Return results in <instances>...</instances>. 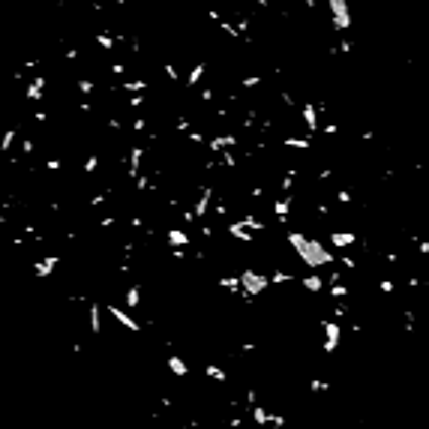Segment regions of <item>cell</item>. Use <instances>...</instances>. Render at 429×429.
<instances>
[{"label":"cell","mask_w":429,"mask_h":429,"mask_svg":"<svg viewBox=\"0 0 429 429\" xmlns=\"http://www.w3.org/2000/svg\"><path fill=\"white\" fill-rule=\"evenodd\" d=\"M285 240H288V246L294 249V255L309 267V270H318V267H330V264H336V252L333 249H327L318 237H309V234H303V231H294L288 228L285 231Z\"/></svg>","instance_id":"6da1fadb"},{"label":"cell","mask_w":429,"mask_h":429,"mask_svg":"<svg viewBox=\"0 0 429 429\" xmlns=\"http://www.w3.org/2000/svg\"><path fill=\"white\" fill-rule=\"evenodd\" d=\"M237 279H240V297H243L246 303L252 300V297H258V294H264L267 288H270L267 273H258V270H252V267H246Z\"/></svg>","instance_id":"7a4b0ae2"},{"label":"cell","mask_w":429,"mask_h":429,"mask_svg":"<svg viewBox=\"0 0 429 429\" xmlns=\"http://www.w3.org/2000/svg\"><path fill=\"white\" fill-rule=\"evenodd\" d=\"M327 9H330V21H333V33H348L351 30V9L345 0H327Z\"/></svg>","instance_id":"3957f363"},{"label":"cell","mask_w":429,"mask_h":429,"mask_svg":"<svg viewBox=\"0 0 429 429\" xmlns=\"http://www.w3.org/2000/svg\"><path fill=\"white\" fill-rule=\"evenodd\" d=\"M321 333H324V342H321V351L324 354H333L339 348V342H342V324L333 321V318H321Z\"/></svg>","instance_id":"277c9868"},{"label":"cell","mask_w":429,"mask_h":429,"mask_svg":"<svg viewBox=\"0 0 429 429\" xmlns=\"http://www.w3.org/2000/svg\"><path fill=\"white\" fill-rule=\"evenodd\" d=\"M327 240H330V246H333V252H345V249H351L360 237H357V231H330L327 234Z\"/></svg>","instance_id":"5b68a950"},{"label":"cell","mask_w":429,"mask_h":429,"mask_svg":"<svg viewBox=\"0 0 429 429\" xmlns=\"http://www.w3.org/2000/svg\"><path fill=\"white\" fill-rule=\"evenodd\" d=\"M237 141H240V138L231 136V132H219V136H213L210 141H207V150H210L213 156H219V153H225V150H231V147H237Z\"/></svg>","instance_id":"8992f818"},{"label":"cell","mask_w":429,"mask_h":429,"mask_svg":"<svg viewBox=\"0 0 429 429\" xmlns=\"http://www.w3.org/2000/svg\"><path fill=\"white\" fill-rule=\"evenodd\" d=\"M303 123H306V138H315L321 132V126H318V105L315 102H303Z\"/></svg>","instance_id":"52a82bcc"},{"label":"cell","mask_w":429,"mask_h":429,"mask_svg":"<svg viewBox=\"0 0 429 429\" xmlns=\"http://www.w3.org/2000/svg\"><path fill=\"white\" fill-rule=\"evenodd\" d=\"M105 309H108V312H111V315L117 318V324H123V327H126L129 333H141V324H138L136 318L129 315V312H123V309H120V306H114V303H108Z\"/></svg>","instance_id":"ba28073f"},{"label":"cell","mask_w":429,"mask_h":429,"mask_svg":"<svg viewBox=\"0 0 429 429\" xmlns=\"http://www.w3.org/2000/svg\"><path fill=\"white\" fill-rule=\"evenodd\" d=\"M210 201H213V186H204L201 195H198L195 204H192V216H195V219H204L207 210H210Z\"/></svg>","instance_id":"9c48e42d"},{"label":"cell","mask_w":429,"mask_h":429,"mask_svg":"<svg viewBox=\"0 0 429 429\" xmlns=\"http://www.w3.org/2000/svg\"><path fill=\"white\" fill-rule=\"evenodd\" d=\"M57 264H60V255H54V252H51V255H46V258H36L30 267H33V273H36V276H51Z\"/></svg>","instance_id":"30bf717a"},{"label":"cell","mask_w":429,"mask_h":429,"mask_svg":"<svg viewBox=\"0 0 429 429\" xmlns=\"http://www.w3.org/2000/svg\"><path fill=\"white\" fill-rule=\"evenodd\" d=\"M297 282H300V288H303V291H309V294H321V291H324V285H327V282H324V276H318V273L300 276Z\"/></svg>","instance_id":"8fae6325"},{"label":"cell","mask_w":429,"mask_h":429,"mask_svg":"<svg viewBox=\"0 0 429 429\" xmlns=\"http://www.w3.org/2000/svg\"><path fill=\"white\" fill-rule=\"evenodd\" d=\"M165 240H168V246L171 249H186L192 240H189V234L183 231V228H168L165 231Z\"/></svg>","instance_id":"7c38bea8"},{"label":"cell","mask_w":429,"mask_h":429,"mask_svg":"<svg viewBox=\"0 0 429 429\" xmlns=\"http://www.w3.org/2000/svg\"><path fill=\"white\" fill-rule=\"evenodd\" d=\"M46 78H42V75H36V78H30V81H27V87H24V96H27V99H33V102H39V99H42V93H46Z\"/></svg>","instance_id":"4fadbf2b"},{"label":"cell","mask_w":429,"mask_h":429,"mask_svg":"<svg viewBox=\"0 0 429 429\" xmlns=\"http://www.w3.org/2000/svg\"><path fill=\"white\" fill-rule=\"evenodd\" d=\"M282 147H288V150H312V138H306V136H285V138H282Z\"/></svg>","instance_id":"5bb4252c"},{"label":"cell","mask_w":429,"mask_h":429,"mask_svg":"<svg viewBox=\"0 0 429 429\" xmlns=\"http://www.w3.org/2000/svg\"><path fill=\"white\" fill-rule=\"evenodd\" d=\"M249 417H252V426L261 429V426H270V411L264 405H252L249 408Z\"/></svg>","instance_id":"9a60e30c"},{"label":"cell","mask_w":429,"mask_h":429,"mask_svg":"<svg viewBox=\"0 0 429 429\" xmlns=\"http://www.w3.org/2000/svg\"><path fill=\"white\" fill-rule=\"evenodd\" d=\"M141 156H144V150H141V147H132V150H129V168H126V177H129V180H138Z\"/></svg>","instance_id":"2e32d148"},{"label":"cell","mask_w":429,"mask_h":429,"mask_svg":"<svg viewBox=\"0 0 429 429\" xmlns=\"http://www.w3.org/2000/svg\"><path fill=\"white\" fill-rule=\"evenodd\" d=\"M225 234H228V237H234V240H240V243H252V234H249V231L240 225V222H228V225H225Z\"/></svg>","instance_id":"e0dca14e"},{"label":"cell","mask_w":429,"mask_h":429,"mask_svg":"<svg viewBox=\"0 0 429 429\" xmlns=\"http://www.w3.org/2000/svg\"><path fill=\"white\" fill-rule=\"evenodd\" d=\"M204 72H207V63L198 60L195 66L189 69V75H186V87H198V84H201V78H204Z\"/></svg>","instance_id":"ac0fdd59"},{"label":"cell","mask_w":429,"mask_h":429,"mask_svg":"<svg viewBox=\"0 0 429 429\" xmlns=\"http://www.w3.org/2000/svg\"><path fill=\"white\" fill-rule=\"evenodd\" d=\"M99 312H102V306L93 300L91 303V333L93 336H102V315H99Z\"/></svg>","instance_id":"d6986e66"},{"label":"cell","mask_w":429,"mask_h":429,"mask_svg":"<svg viewBox=\"0 0 429 429\" xmlns=\"http://www.w3.org/2000/svg\"><path fill=\"white\" fill-rule=\"evenodd\" d=\"M204 375H207L210 381H219V384L228 381V372L222 369V366H216V363H207V366H204Z\"/></svg>","instance_id":"ffe728a7"},{"label":"cell","mask_w":429,"mask_h":429,"mask_svg":"<svg viewBox=\"0 0 429 429\" xmlns=\"http://www.w3.org/2000/svg\"><path fill=\"white\" fill-rule=\"evenodd\" d=\"M168 369H171L177 378H186V375H189V366H186V360H183V357H177V354H171V357H168Z\"/></svg>","instance_id":"44dd1931"},{"label":"cell","mask_w":429,"mask_h":429,"mask_svg":"<svg viewBox=\"0 0 429 429\" xmlns=\"http://www.w3.org/2000/svg\"><path fill=\"white\" fill-rule=\"evenodd\" d=\"M120 87H123L126 93H136V96H138L141 91H147V87H150V81H147V78H136V81H123Z\"/></svg>","instance_id":"7402d4cb"},{"label":"cell","mask_w":429,"mask_h":429,"mask_svg":"<svg viewBox=\"0 0 429 429\" xmlns=\"http://www.w3.org/2000/svg\"><path fill=\"white\" fill-rule=\"evenodd\" d=\"M126 306H129V309H138V306H141V285H129V288H126Z\"/></svg>","instance_id":"603a6c76"},{"label":"cell","mask_w":429,"mask_h":429,"mask_svg":"<svg viewBox=\"0 0 429 429\" xmlns=\"http://www.w3.org/2000/svg\"><path fill=\"white\" fill-rule=\"evenodd\" d=\"M219 288H228L231 294H240V279L237 276H219Z\"/></svg>","instance_id":"cb8c5ba5"},{"label":"cell","mask_w":429,"mask_h":429,"mask_svg":"<svg viewBox=\"0 0 429 429\" xmlns=\"http://www.w3.org/2000/svg\"><path fill=\"white\" fill-rule=\"evenodd\" d=\"M330 297H333V300H345V297H348V294H351V288H348V285H345V282H336V285H330Z\"/></svg>","instance_id":"d4e9b609"},{"label":"cell","mask_w":429,"mask_h":429,"mask_svg":"<svg viewBox=\"0 0 429 429\" xmlns=\"http://www.w3.org/2000/svg\"><path fill=\"white\" fill-rule=\"evenodd\" d=\"M15 136H18L15 129H6V132H3V138H0V153H9V147H12Z\"/></svg>","instance_id":"484cf974"},{"label":"cell","mask_w":429,"mask_h":429,"mask_svg":"<svg viewBox=\"0 0 429 429\" xmlns=\"http://www.w3.org/2000/svg\"><path fill=\"white\" fill-rule=\"evenodd\" d=\"M309 390H312V393H327V390H330V381H324V378H312V381H309Z\"/></svg>","instance_id":"4316f807"},{"label":"cell","mask_w":429,"mask_h":429,"mask_svg":"<svg viewBox=\"0 0 429 429\" xmlns=\"http://www.w3.org/2000/svg\"><path fill=\"white\" fill-rule=\"evenodd\" d=\"M96 46H102L105 51H111V48L117 46V39H114V36H108V33H99V36H96Z\"/></svg>","instance_id":"83f0119b"},{"label":"cell","mask_w":429,"mask_h":429,"mask_svg":"<svg viewBox=\"0 0 429 429\" xmlns=\"http://www.w3.org/2000/svg\"><path fill=\"white\" fill-rule=\"evenodd\" d=\"M378 291L381 294H396V282H393V279H378Z\"/></svg>","instance_id":"f1b7e54d"},{"label":"cell","mask_w":429,"mask_h":429,"mask_svg":"<svg viewBox=\"0 0 429 429\" xmlns=\"http://www.w3.org/2000/svg\"><path fill=\"white\" fill-rule=\"evenodd\" d=\"M261 81H264L261 75H246V78H243V87H246V91H252V87H258Z\"/></svg>","instance_id":"f546056e"},{"label":"cell","mask_w":429,"mask_h":429,"mask_svg":"<svg viewBox=\"0 0 429 429\" xmlns=\"http://www.w3.org/2000/svg\"><path fill=\"white\" fill-rule=\"evenodd\" d=\"M99 168V156H87V162H84V174H93Z\"/></svg>","instance_id":"4dcf8cb0"},{"label":"cell","mask_w":429,"mask_h":429,"mask_svg":"<svg viewBox=\"0 0 429 429\" xmlns=\"http://www.w3.org/2000/svg\"><path fill=\"white\" fill-rule=\"evenodd\" d=\"M78 91L84 93V96H91V93H93V81H91V78H81V81H78Z\"/></svg>","instance_id":"1f68e13d"},{"label":"cell","mask_w":429,"mask_h":429,"mask_svg":"<svg viewBox=\"0 0 429 429\" xmlns=\"http://www.w3.org/2000/svg\"><path fill=\"white\" fill-rule=\"evenodd\" d=\"M165 75H168V78H171V81H177V78H180V72H177V66H171V63H165Z\"/></svg>","instance_id":"d6a6232c"},{"label":"cell","mask_w":429,"mask_h":429,"mask_svg":"<svg viewBox=\"0 0 429 429\" xmlns=\"http://www.w3.org/2000/svg\"><path fill=\"white\" fill-rule=\"evenodd\" d=\"M144 105V96L138 93V96H129V108H141Z\"/></svg>","instance_id":"836d02e7"},{"label":"cell","mask_w":429,"mask_h":429,"mask_svg":"<svg viewBox=\"0 0 429 429\" xmlns=\"http://www.w3.org/2000/svg\"><path fill=\"white\" fill-rule=\"evenodd\" d=\"M144 129H147V120H144V117H138L136 123H132V132H144Z\"/></svg>","instance_id":"e575fe53"},{"label":"cell","mask_w":429,"mask_h":429,"mask_svg":"<svg viewBox=\"0 0 429 429\" xmlns=\"http://www.w3.org/2000/svg\"><path fill=\"white\" fill-rule=\"evenodd\" d=\"M105 198H108L105 192H96V195H93V198H91V204H96V207H99V204H105Z\"/></svg>","instance_id":"d590c367"},{"label":"cell","mask_w":429,"mask_h":429,"mask_svg":"<svg viewBox=\"0 0 429 429\" xmlns=\"http://www.w3.org/2000/svg\"><path fill=\"white\" fill-rule=\"evenodd\" d=\"M46 168H48V171H60V159H48Z\"/></svg>","instance_id":"8d00e7d4"},{"label":"cell","mask_w":429,"mask_h":429,"mask_svg":"<svg viewBox=\"0 0 429 429\" xmlns=\"http://www.w3.org/2000/svg\"><path fill=\"white\" fill-rule=\"evenodd\" d=\"M21 153H27V156L33 153V141H30V138H27V141H24V144H21Z\"/></svg>","instance_id":"74e56055"},{"label":"cell","mask_w":429,"mask_h":429,"mask_svg":"<svg viewBox=\"0 0 429 429\" xmlns=\"http://www.w3.org/2000/svg\"><path fill=\"white\" fill-rule=\"evenodd\" d=\"M111 72H114V75H123V72H126V66H123V63H111Z\"/></svg>","instance_id":"f35d334b"},{"label":"cell","mask_w":429,"mask_h":429,"mask_svg":"<svg viewBox=\"0 0 429 429\" xmlns=\"http://www.w3.org/2000/svg\"><path fill=\"white\" fill-rule=\"evenodd\" d=\"M33 117H36V120H39V123H46V120H48V114H46V111H42V108H39V111L33 114Z\"/></svg>","instance_id":"ab89813d"}]
</instances>
